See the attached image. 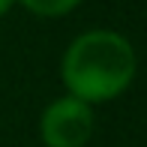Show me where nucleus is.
Masks as SVG:
<instances>
[{
  "label": "nucleus",
  "instance_id": "1",
  "mask_svg": "<svg viewBox=\"0 0 147 147\" xmlns=\"http://www.w3.org/2000/svg\"><path fill=\"white\" fill-rule=\"evenodd\" d=\"M135 45L111 27L78 33L60 57V81L66 96H75L87 105H102L123 96L135 81Z\"/></svg>",
  "mask_w": 147,
  "mask_h": 147
},
{
  "label": "nucleus",
  "instance_id": "2",
  "mask_svg": "<svg viewBox=\"0 0 147 147\" xmlns=\"http://www.w3.org/2000/svg\"><path fill=\"white\" fill-rule=\"evenodd\" d=\"M93 105L75 96H57L39 117V138L45 147H87L93 138Z\"/></svg>",
  "mask_w": 147,
  "mask_h": 147
},
{
  "label": "nucleus",
  "instance_id": "3",
  "mask_svg": "<svg viewBox=\"0 0 147 147\" xmlns=\"http://www.w3.org/2000/svg\"><path fill=\"white\" fill-rule=\"evenodd\" d=\"M15 3L24 6L36 18H63L69 12H75L84 0H15Z\"/></svg>",
  "mask_w": 147,
  "mask_h": 147
},
{
  "label": "nucleus",
  "instance_id": "4",
  "mask_svg": "<svg viewBox=\"0 0 147 147\" xmlns=\"http://www.w3.org/2000/svg\"><path fill=\"white\" fill-rule=\"evenodd\" d=\"M15 6V0H0V18L3 15H9V9Z\"/></svg>",
  "mask_w": 147,
  "mask_h": 147
}]
</instances>
